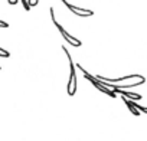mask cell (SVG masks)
Segmentation results:
<instances>
[{
    "mask_svg": "<svg viewBox=\"0 0 147 141\" xmlns=\"http://www.w3.org/2000/svg\"><path fill=\"white\" fill-rule=\"evenodd\" d=\"M62 50L65 52L66 58H68V62H69V78H68V82H66V92L69 97H74L77 94V88H78V78H77V72H75V63L72 60V56L69 53V50L66 49V46H62Z\"/></svg>",
    "mask_w": 147,
    "mask_h": 141,
    "instance_id": "cell-1",
    "label": "cell"
},
{
    "mask_svg": "<svg viewBox=\"0 0 147 141\" xmlns=\"http://www.w3.org/2000/svg\"><path fill=\"white\" fill-rule=\"evenodd\" d=\"M49 13H51V19H52V22H53V25L56 26V29L59 30V33L62 35V38L71 45V46H74V48H80L81 45H82V42L80 40V39H77V38H74L71 33H68L63 28H62V25H59L58 22H56V19H55V12H53V7H51L49 9Z\"/></svg>",
    "mask_w": 147,
    "mask_h": 141,
    "instance_id": "cell-2",
    "label": "cell"
},
{
    "mask_svg": "<svg viewBox=\"0 0 147 141\" xmlns=\"http://www.w3.org/2000/svg\"><path fill=\"white\" fill-rule=\"evenodd\" d=\"M82 74H84V78H85V79H88V81H90V82H91V84H92V85H94V87L98 89V91H101L102 94H105V95H108V97H111V98H115V97H117V94H115L114 91H111V89L105 88V87L101 84V81H98L95 77L90 75V74L87 72V70H84Z\"/></svg>",
    "mask_w": 147,
    "mask_h": 141,
    "instance_id": "cell-3",
    "label": "cell"
},
{
    "mask_svg": "<svg viewBox=\"0 0 147 141\" xmlns=\"http://www.w3.org/2000/svg\"><path fill=\"white\" fill-rule=\"evenodd\" d=\"M62 3H63L74 15H75V16H80V17H90V16L94 15L92 10H90V9H82V7H77V6H74V5L68 3L66 0H62Z\"/></svg>",
    "mask_w": 147,
    "mask_h": 141,
    "instance_id": "cell-4",
    "label": "cell"
},
{
    "mask_svg": "<svg viewBox=\"0 0 147 141\" xmlns=\"http://www.w3.org/2000/svg\"><path fill=\"white\" fill-rule=\"evenodd\" d=\"M115 94H120L121 97H124L125 99H130V101H140L143 97L140 94H133V92H128V91H124V89H114Z\"/></svg>",
    "mask_w": 147,
    "mask_h": 141,
    "instance_id": "cell-5",
    "label": "cell"
},
{
    "mask_svg": "<svg viewBox=\"0 0 147 141\" xmlns=\"http://www.w3.org/2000/svg\"><path fill=\"white\" fill-rule=\"evenodd\" d=\"M10 56V52L3 49V48H0V58H9Z\"/></svg>",
    "mask_w": 147,
    "mask_h": 141,
    "instance_id": "cell-6",
    "label": "cell"
},
{
    "mask_svg": "<svg viewBox=\"0 0 147 141\" xmlns=\"http://www.w3.org/2000/svg\"><path fill=\"white\" fill-rule=\"evenodd\" d=\"M22 2V6H23V9L26 10V12H29L30 10V7H29V5H28V0H20Z\"/></svg>",
    "mask_w": 147,
    "mask_h": 141,
    "instance_id": "cell-7",
    "label": "cell"
},
{
    "mask_svg": "<svg viewBox=\"0 0 147 141\" xmlns=\"http://www.w3.org/2000/svg\"><path fill=\"white\" fill-rule=\"evenodd\" d=\"M38 3H39V0H28L29 7H32V6H38Z\"/></svg>",
    "mask_w": 147,
    "mask_h": 141,
    "instance_id": "cell-8",
    "label": "cell"
},
{
    "mask_svg": "<svg viewBox=\"0 0 147 141\" xmlns=\"http://www.w3.org/2000/svg\"><path fill=\"white\" fill-rule=\"evenodd\" d=\"M0 28H9V23H6L5 20H0Z\"/></svg>",
    "mask_w": 147,
    "mask_h": 141,
    "instance_id": "cell-9",
    "label": "cell"
},
{
    "mask_svg": "<svg viewBox=\"0 0 147 141\" xmlns=\"http://www.w3.org/2000/svg\"><path fill=\"white\" fill-rule=\"evenodd\" d=\"M18 2H19V0H7V3L12 5V6H13V5H18Z\"/></svg>",
    "mask_w": 147,
    "mask_h": 141,
    "instance_id": "cell-10",
    "label": "cell"
},
{
    "mask_svg": "<svg viewBox=\"0 0 147 141\" xmlns=\"http://www.w3.org/2000/svg\"><path fill=\"white\" fill-rule=\"evenodd\" d=\"M0 69H2V66H0Z\"/></svg>",
    "mask_w": 147,
    "mask_h": 141,
    "instance_id": "cell-11",
    "label": "cell"
}]
</instances>
